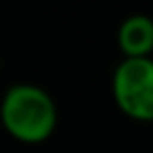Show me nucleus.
I'll return each mask as SVG.
<instances>
[{"instance_id": "nucleus-1", "label": "nucleus", "mask_w": 153, "mask_h": 153, "mask_svg": "<svg viewBox=\"0 0 153 153\" xmlns=\"http://www.w3.org/2000/svg\"><path fill=\"white\" fill-rule=\"evenodd\" d=\"M0 124L19 143L40 145L48 140L59 124L55 99L40 86L21 82L7 88L0 101Z\"/></svg>"}, {"instance_id": "nucleus-2", "label": "nucleus", "mask_w": 153, "mask_h": 153, "mask_svg": "<svg viewBox=\"0 0 153 153\" xmlns=\"http://www.w3.org/2000/svg\"><path fill=\"white\" fill-rule=\"evenodd\" d=\"M111 97L117 109L134 122H153V57L122 59L111 76Z\"/></svg>"}, {"instance_id": "nucleus-3", "label": "nucleus", "mask_w": 153, "mask_h": 153, "mask_svg": "<svg viewBox=\"0 0 153 153\" xmlns=\"http://www.w3.org/2000/svg\"><path fill=\"white\" fill-rule=\"evenodd\" d=\"M124 59H145L153 55V19L143 13L128 15L115 34Z\"/></svg>"}, {"instance_id": "nucleus-4", "label": "nucleus", "mask_w": 153, "mask_h": 153, "mask_svg": "<svg viewBox=\"0 0 153 153\" xmlns=\"http://www.w3.org/2000/svg\"><path fill=\"white\" fill-rule=\"evenodd\" d=\"M0 71H2V57H0Z\"/></svg>"}]
</instances>
